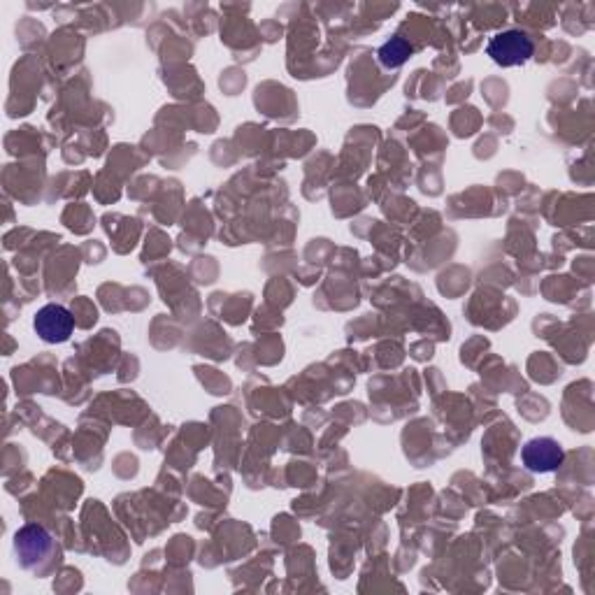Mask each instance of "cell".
I'll return each instance as SVG.
<instances>
[{
  "mask_svg": "<svg viewBox=\"0 0 595 595\" xmlns=\"http://www.w3.org/2000/svg\"><path fill=\"white\" fill-rule=\"evenodd\" d=\"M412 56V45L405 38H391L379 47V61L384 68H400Z\"/></svg>",
  "mask_w": 595,
  "mask_h": 595,
  "instance_id": "5b68a950",
  "label": "cell"
},
{
  "mask_svg": "<svg viewBox=\"0 0 595 595\" xmlns=\"http://www.w3.org/2000/svg\"><path fill=\"white\" fill-rule=\"evenodd\" d=\"M35 333L49 344H61L73 335L75 317L63 305H45L33 321Z\"/></svg>",
  "mask_w": 595,
  "mask_h": 595,
  "instance_id": "7a4b0ae2",
  "label": "cell"
},
{
  "mask_svg": "<svg viewBox=\"0 0 595 595\" xmlns=\"http://www.w3.org/2000/svg\"><path fill=\"white\" fill-rule=\"evenodd\" d=\"M486 52H489V56L498 66L512 68L523 66V63L530 61V56L535 52V45L523 31H503L493 35Z\"/></svg>",
  "mask_w": 595,
  "mask_h": 595,
  "instance_id": "6da1fadb",
  "label": "cell"
},
{
  "mask_svg": "<svg viewBox=\"0 0 595 595\" xmlns=\"http://www.w3.org/2000/svg\"><path fill=\"white\" fill-rule=\"evenodd\" d=\"M14 547H17L21 563H24L26 568H31L33 561H40L42 556H47L49 551H52V537H49L45 528L26 526L14 537Z\"/></svg>",
  "mask_w": 595,
  "mask_h": 595,
  "instance_id": "277c9868",
  "label": "cell"
},
{
  "mask_svg": "<svg viewBox=\"0 0 595 595\" xmlns=\"http://www.w3.org/2000/svg\"><path fill=\"white\" fill-rule=\"evenodd\" d=\"M521 461L530 472H540V475H544V472H554L561 468L565 461V451L561 444L551 440V437H535V440L523 444Z\"/></svg>",
  "mask_w": 595,
  "mask_h": 595,
  "instance_id": "3957f363",
  "label": "cell"
}]
</instances>
